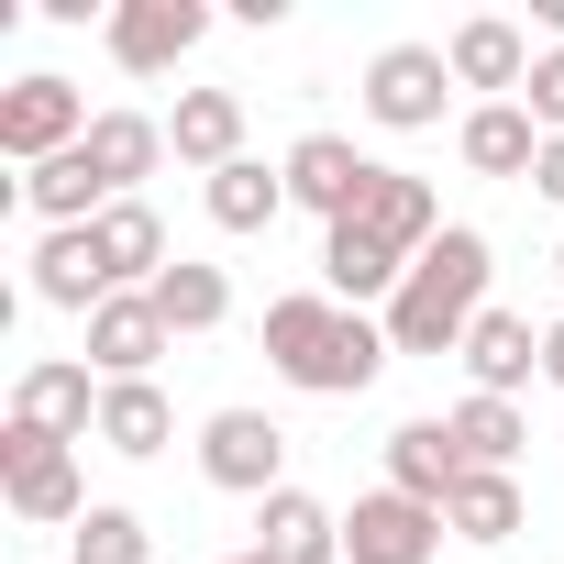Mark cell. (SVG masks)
I'll use <instances>...</instances> for the list:
<instances>
[{"mask_svg":"<svg viewBox=\"0 0 564 564\" xmlns=\"http://www.w3.org/2000/svg\"><path fill=\"white\" fill-rule=\"evenodd\" d=\"M166 344H177V333H166L155 289H122V300H100V311H89V377H100V388L155 377V355H166Z\"/></svg>","mask_w":564,"mask_h":564,"instance_id":"8fae6325","label":"cell"},{"mask_svg":"<svg viewBox=\"0 0 564 564\" xmlns=\"http://www.w3.org/2000/svg\"><path fill=\"white\" fill-rule=\"evenodd\" d=\"M531 377H542V333H531L520 311L487 300V322L465 333V388H476V399H520Z\"/></svg>","mask_w":564,"mask_h":564,"instance_id":"ac0fdd59","label":"cell"},{"mask_svg":"<svg viewBox=\"0 0 564 564\" xmlns=\"http://www.w3.org/2000/svg\"><path fill=\"white\" fill-rule=\"evenodd\" d=\"M454 476H465V443H454V421H399V432H388V487H399V498L443 509V498H454Z\"/></svg>","mask_w":564,"mask_h":564,"instance_id":"603a6c76","label":"cell"},{"mask_svg":"<svg viewBox=\"0 0 564 564\" xmlns=\"http://www.w3.org/2000/svg\"><path fill=\"white\" fill-rule=\"evenodd\" d=\"M276 166H289V199H300V210H322V232L355 221V199H366V177H377V155H355L344 133H300Z\"/></svg>","mask_w":564,"mask_h":564,"instance_id":"7c38bea8","label":"cell"},{"mask_svg":"<svg viewBox=\"0 0 564 564\" xmlns=\"http://www.w3.org/2000/svg\"><path fill=\"white\" fill-rule=\"evenodd\" d=\"M542 388H564V322H542Z\"/></svg>","mask_w":564,"mask_h":564,"instance_id":"4dcf8cb0","label":"cell"},{"mask_svg":"<svg viewBox=\"0 0 564 564\" xmlns=\"http://www.w3.org/2000/svg\"><path fill=\"white\" fill-rule=\"evenodd\" d=\"M443 111H454L443 45H377V67H366V122H377V133H432Z\"/></svg>","mask_w":564,"mask_h":564,"instance_id":"52a82bcc","label":"cell"},{"mask_svg":"<svg viewBox=\"0 0 564 564\" xmlns=\"http://www.w3.org/2000/svg\"><path fill=\"white\" fill-rule=\"evenodd\" d=\"M531 12H542V34H553V45H564V0H531Z\"/></svg>","mask_w":564,"mask_h":564,"instance_id":"1f68e13d","label":"cell"},{"mask_svg":"<svg viewBox=\"0 0 564 564\" xmlns=\"http://www.w3.org/2000/svg\"><path fill=\"white\" fill-rule=\"evenodd\" d=\"M221 564H276V553H254V542H243V553H221Z\"/></svg>","mask_w":564,"mask_h":564,"instance_id":"d6a6232c","label":"cell"},{"mask_svg":"<svg viewBox=\"0 0 564 564\" xmlns=\"http://www.w3.org/2000/svg\"><path fill=\"white\" fill-rule=\"evenodd\" d=\"M355 232H377L388 254H410V265H421V254H432L454 221H443L432 177H410V166H377V177H366V199H355Z\"/></svg>","mask_w":564,"mask_h":564,"instance_id":"30bf717a","label":"cell"},{"mask_svg":"<svg viewBox=\"0 0 564 564\" xmlns=\"http://www.w3.org/2000/svg\"><path fill=\"white\" fill-rule=\"evenodd\" d=\"M553 289H564V243H553Z\"/></svg>","mask_w":564,"mask_h":564,"instance_id":"836d02e7","label":"cell"},{"mask_svg":"<svg viewBox=\"0 0 564 564\" xmlns=\"http://www.w3.org/2000/svg\"><path fill=\"white\" fill-rule=\"evenodd\" d=\"M254 553H276V564H344V509H322L311 487H276V498H254Z\"/></svg>","mask_w":564,"mask_h":564,"instance_id":"2e32d148","label":"cell"},{"mask_svg":"<svg viewBox=\"0 0 564 564\" xmlns=\"http://www.w3.org/2000/svg\"><path fill=\"white\" fill-rule=\"evenodd\" d=\"M377 322H388V344H399V355H465V333L487 322V232H476V221H454V232L399 276V300H388Z\"/></svg>","mask_w":564,"mask_h":564,"instance_id":"7a4b0ae2","label":"cell"},{"mask_svg":"<svg viewBox=\"0 0 564 564\" xmlns=\"http://www.w3.org/2000/svg\"><path fill=\"white\" fill-rule=\"evenodd\" d=\"M12 421H34L56 443H100V377H89V355H34L12 377Z\"/></svg>","mask_w":564,"mask_h":564,"instance_id":"ba28073f","label":"cell"},{"mask_svg":"<svg viewBox=\"0 0 564 564\" xmlns=\"http://www.w3.org/2000/svg\"><path fill=\"white\" fill-rule=\"evenodd\" d=\"M443 531H454V542H476V553L520 542V531H531V509H520V476H487V465H465V476H454V498H443Z\"/></svg>","mask_w":564,"mask_h":564,"instance_id":"cb8c5ba5","label":"cell"},{"mask_svg":"<svg viewBox=\"0 0 564 564\" xmlns=\"http://www.w3.org/2000/svg\"><path fill=\"white\" fill-rule=\"evenodd\" d=\"M199 34H210V0H111L100 12V45L122 78H166L177 56H199Z\"/></svg>","mask_w":564,"mask_h":564,"instance_id":"5b68a950","label":"cell"},{"mask_svg":"<svg viewBox=\"0 0 564 564\" xmlns=\"http://www.w3.org/2000/svg\"><path fill=\"white\" fill-rule=\"evenodd\" d=\"M443 553V509L399 498V487H366L344 509V564H432Z\"/></svg>","mask_w":564,"mask_h":564,"instance_id":"9c48e42d","label":"cell"},{"mask_svg":"<svg viewBox=\"0 0 564 564\" xmlns=\"http://www.w3.org/2000/svg\"><path fill=\"white\" fill-rule=\"evenodd\" d=\"M531 188H542V199H553V210H564V133H553V144H542V166H531Z\"/></svg>","mask_w":564,"mask_h":564,"instance_id":"f546056e","label":"cell"},{"mask_svg":"<svg viewBox=\"0 0 564 564\" xmlns=\"http://www.w3.org/2000/svg\"><path fill=\"white\" fill-rule=\"evenodd\" d=\"M34 300H45V311H78V322H89L100 300H122L89 221H78V232H34Z\"/></svg>","mask_w":564,"mask_h":564,"instance_id":"9a60e30c","label":"cell"},{"mask_svg":"<svg viewBox=\"0 0 564 564\" xmlns=\"http://www.w3.org/2000/svg\"><path fill=\"white\" fill-rule=\"evenodd\" d=\"M520 111L542 122V144L564 133V45H542V56H531V78H520Z\"/></svg>","mask_w":564,"mask_h":564,"instance_id":"f1b7e54d","label":"cell"},{"mask_svg":"<svg viewBox=\"0 0 564 564\" xmlns=\"http://www.w3.org/2000/svg\"><path fill=\"white\" fill-rule=\"evenodd\" d=\"M399 276H410V254H388L377 232H355V221L322 232V289H333L344 311H388V300H399Z\"/></svg>","mask_w":564,"mask_h":564,"instance_id":"d6986e66","label":"cell"},{"mask_svg":"<svg viewBox=\"0 0 564 564\" xmlns=\"http://www.w3.org/2000/svg\"><path fill=\"white\" fill-rule=\"evenodd\" d=\"M89 232H100V265H111V289H155V276L177 265V254H166V221H155V199H111Z\"/></svg>","mask_w":564,"mask_h":564,"instance_id":"d4e9b609","label":"cell"},{"mask_svg":"<svg viewBox=\"0 0 564 564\" xmlns=\"http://www.w3.org/2000/svg\"><path fill=\"white\" fill-rule=\"evenodd\" d=\"M89 89L78 78H56V67H34V78H12L0 89V155L12 166H45V155H78L89 144Z\"/></svg>","mask_w":564,"mask_h":564,"instance_id":"277c9868","label":"cell"},{"mask_svg":"<svg viewBox=\"0 0 564 564\" xmlns=\"http://www.w3.org/2000/svg\"><path fill=\"white\" fill-rule=\"evenodd\" d=\"M89 166H100L111 199H144V177L166 166V122L155 111H100L89 122Z\"/></svg>","mask_w":564,"mask_h":564,"instance_id":"44dd1931","label":"cell"},{"mask_svg":"<svg viewBox=\"0 0 564 564\" xmlns=\"http://www.w3.org/2000/svg\"><path fill=\"white\" fill-rule=\"evenodd\" d=\"M443 421H454V443H465V465H487V476H509V465H520V443H531V421H520V399H476V388H465V399H454Z\"/></svg>","mask_w":564,"mask_h":564,"instance_id":"484cf974","label":"cell"},{"mask_svg":"<svg viewBox=\"0 0 564 564\" xmlns=\"http://www.w3.org/2000/svg\"><path fill=\"white\" fill-rule=\"evenodd\" d=\"M177 443V410H166V388L155 377H122V388H100V454H122V465H155Z\"/></svg>","mask_w":564,"mask_h":564,"instance_id":"7402d4cb","label":"cell"},{"mask_svg":"<svg viewBox=\"0 0 564 564\" xmlns=\"http://www.w3.org/2000/svg\"><path fill=\"white\" fill-rule=\"evenodd\" d=\"M67 553H78V564H155V531H144L122 498H100V509L67 531Z\"/></svg>","mask_w":564,"mask_h":564,"instance_id":"83f0119b","label":"cell"},{"mask_svg":"<svg viewBox=\"0 0 564 564\" xmlns=\"http://www.w3.org/2000/svg\"><path fill=\"white\" fill-rule=\"evenodd\" d=\"M199 476L221 498H276L289 487V432H276L265 410H210L199 421Z\"/></svg>","mask_w":564,"mask_h":564,"instance_id":"8992f818","label":"cell"},{"mask_svg":"<svg viewBox=\"0 0 564 564\" xmlns=\"http://www.w3.org/2000/svg\"><path fill=\"white\" fill-rule=\"evenodd\" d=\"M454 155H465V177H531L542 166V122L520 100H476L454 122Z\"/></svg>","mask_w":564,"mask_h":564,"instance_id":"e0dca14e","label":"cell"},{"mask_svg":"<svg viewBox=\"0 0 564 564\" xmlns=\"http://www.w3.org/2000/svg\"><path fill=\"white\" fill-rule=\"evenodd\" d=\"M155 311H166V333H221V322H232V276L199 265V254H177V265L155 276Z\"/></svg>","mask_w":564,"mask_h":564,"instance_id":"4316f807","label":"cell"},{"mask_svg":"<svg viewBox=\"0 0 564 564\" xmlns=\"http://www.w3.org/2000/svg\"><path fill=\"white\" fill-rule=\"evenodd\" d=\"M199 210H210V232H276V210H289V166H265V155H243V166H221V177H199Z\"/></svg>","mask_w":564,"mask_h":564,"instance_id":"ffe728a7","label":"cell"},{"mask_svg":"<svg viewBox=\"0 0 564 564\" xmlns=\"http://www.w3.org/2000/svg\"><path fill=\"white\" fill-rule=\"evenodd\" d=\"M265 366L300 399H366L399 366V344L377 311H344L333 289H289V300H265Z\"/></svg>","mask_w":564,"mask_h":564,"instance_id":"6da1fadb","label":"cell"},{"mask_svg":"<svg viewBox=\"0 0 564 564\" xmlns=\"http://www.w3.org/2000/svg\"><path fill=\"white\" fill-rule=\"evenodd\" d=\"M166 155L199 166V177L243 166V89H177V111H166Z\"/></svg>","mask_w":564,"mask_h":564,"instance_id":"5bb4252c","label":"cell"},{"mask_svg":"<svg viewBox=\"0 0 564 564\" xmlns=\"http://www.w3.org/2000/svg\"><path fill=\"white\" fill-rule=\"evenodd\" d=\"M443 67H454V89H476V100H520V78H531V34H520L509 12H476V23L443 34Z\"/></svg>","mask_w":564,"mask_h":564,"instance_id":"4fadbf2b","label":"cell"},{"mask_svg":"<svg viewBox=\"0 0 564 564\" xmlns=\"http://www.w3.org/2000/svg\"><path fill=\"white\" fill-rule=\"evenodd\" d=\"M0 498H12V520H34V531H78V520L100 509L89 476H78V443H56V432H34V421L0 432Z\"/></svg>","mask_w":564,"mask_h":564,"instance_id":"3957f363","label":"cell"}]
</instances>
